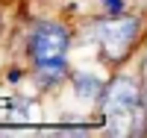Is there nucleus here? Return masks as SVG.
<instances>
[{
	"label": "nucleus",
	"instance_id": "obj_3",
	"mask_svg": "<svg viewBox=\"0 0 147 138\" xmlns=\"http://www.w3.org/2000/svg\"><path fill=\"white\" fill-rule=\"evenodd\" d=\"M138 30H141L138 18H129V15H109V18H103V21L94 24L91 35H94V41L100 44L103 56H106L109 62H121V59L129 53V47L136 44Z\"/></svg>",
	"mask_w": 147,
	"mask_h": 138
},
{
	"label": "nucleus",
	"instance_id": "obj_5",
	"mask_svg": "<svg viewBox=\"0 0 147 138\" xmlns=\"http://www.w3.org/2000/svg\"><path fill=\"white\" fill-rule=\"evenodd\" d=\"M103 6L109 9V15H118V12L124 9V0H103Z\"/></svg>",
	"mask_w": 147,
	"mask_h": 138
},
{
	"label": "nucleus",
	"instance_id": "obj_6",
	"mask_svg": "<svg viewBox=\"0 0 147 138\" xmlns=\"http://www.w3.org/2000/svg\"><path fill=\"white\" fill-rule=\"evenodd\" d=\"M144 100H147V62H144Z\"/></svg>",
	"mask_w": 147,
	"mask_h": 138
},
{
	"label": "nucleus",
	"instance_id": "obj_2",
	"mask_svg": "<svg viewBox=\"0 0 147 138\" xmlns=\"http://www.w3.org/2000/svg\"><path fill=\"white\" fill-rule=\"evenodd\" d=\"M71 35L62 24L41 21L35 24L30 32V59L47 79H56L59 73H65V56H68Z\"/></svg>",
	"mask_w": 147,
	"mask_h": 138
},
{
	"label": "nucleus",
	"instance_id": "obj_4",
	"mask_svg": "<svg viewBox=\"0 0 147 138\" xmlns=\"http://www.w3.org/2000/svg\"><path fill=\"white\" fill-rule=\"evenodd\" d=\"M74 88H77L80 97H88L91 100V97H97L103 91V82L94 79V77H77V79H74Z\"/></svg>",
	"mask_w": 147,
	"mask_h": 138
},
{
	"label": "nucleus",
	"instance_id": "obj_1",
	"mask_svg": "<svg viewBox=\"0 0 147 138\" xmlns=\"http://www.w3.org/2000/svg\"><path fill=\"white\" fill-rule=\"evenodd\" d=\"M103 112L106 123L115 135H129L141 129V88L136 79L118 77L109 82V88L103 94Z\"/></svg>",
	"mask_w": 147,
	"mask_h": 138
}]
</instances>
